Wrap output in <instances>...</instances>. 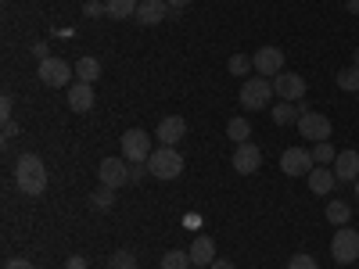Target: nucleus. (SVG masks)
<instances>
[{
	"instance_id": "nucleus-1",
	"label": "nucleus",
	"mask_w": 359,
	"mask_h": 269,
	"mask_svg": "<svg viewBox=\"0 0 359 269\" xmlns=\"http://www.w3.org/2000/svg\"><path fill=\"white\" fill-rule=\"evenodd\" d=\"M15 184L25 198H40L47 191V165L40 155H22L15 162Z\"/></svg>"
},
{
	"instance_id": "nucleus-2",
	"label": "nucleus",
	"mask_w": 359,
	"mask_h": 269,
	"mask_svg": "<svg viewBox=\"0 0 359 269\" xmlns=\"http://www.w3.org/2000/svg\"><path fill=\"white\" fill-rule=\"evenodd\" d=\"M147 169H151L155 179H176L184 172V155L176 147H155L151 158H147Z\"/></svg>"
},
{
	"instance_id": "nucleus-3",
	"label": "nucleus",
	"mask_w": 359,
	"mask_h": 269,
	"mask_svg": "<svg viewBox=\"0 0 359 269\" xmlns=\"http://www.w3.org/2000/svg\"><path fill=\"white\" fill-rule=\"evenodd\" d=\"M269 97H273V79H266V76H248L245 83H241V108H252V111H259V108H269Z\"/></svg>"
},
{
	"instance_id": "nucleus-4",
	"label": "nucleus",
	"mask_w": 359,
	"mask_h": 269,
	"mask_svg": "<svg viewBox=\"0 0 359 269\" xmlns=\"http://www.w3.org/2000/svg\"><path fill=\"white\" fill-rule=\"evenodd\" d=\"M72 72H76V69H72L69 62H62V57H47V62H40V72H36V76H40V83L50 86V90H62V86L69 90V86H72Z\"/></svg>"
},
{
	"instance_id": "nucleus-5",
	"label": "nucleus",
	"mask_w": 359,
	"mask_h": 269,
	"mask_svg": "<svg viewBox=\"0 0 359 269\" xmlns=\"http://www.w3.org/2000/svg\"><path fill=\"white\" fill-rule=\"evenodd\" d=\"M331 255L338 265H348V262H359V233L352 226H341L331 241Z\"/></svg>"
},
{
	"instance_id": "nucleus-6",
	"label": "nucleus",
	"mask_w": 359,
	"mask_h": 269,
	"mask_svg": "<svg viewBox=\"0 0 359 269\" xmlns=\"http://www.w3.org/2000/svg\"><path fill=\"white\" fill-rule=\"evenodd\" d=\"M151 137H147L144 130H126L123 133V158L130 162V165H137V162H147L151 158Z\"/></svg>"
},
{
	"instance_id": "nucleus-7",
	"label": "nucleus",
	"mask_w": 359,
	"mask_h": 269,
	"mask_svg": "<svg viewBox=\"0 0 359 269\" xmlns=\"http://www.w3.org/2000/svg\"><path fill=\"white\" fill-rule=\"evenodd\" d=\"M255 62V76H266V79H277L284 72V50L280 47H259L252 54Z\"/></svg>"
},
{
	"instance_id": "nucleus-8",
	"label": "nucleus",
	"mask_w": 359,
	"mask_h": 269,
	"mask_svg": "<svg viewBox=\"0 0 359 269\" xmlns=\"http://www.w3.org/2000/svg\"><path fill=\"white\" fill-rule=\"evenodd\" d=\"M280 169H284L287 176H309V172L316 169L313 151H309V147H287V151L280 155Z\"/></svg>"
},
{
	"instance_id": "nucleus-9",
	"label": "nucleus",
	"mask_w": 359,
	"mask_h": 269,
	"mask_svg": "<svg viewBox=\"0 0 359 269\" xmlns=\"http://www.w3.org/2000/svg\"><path fill=\"white\" fill-rule=\"evenodd\" d=\"M130 162L126 158H104L101 165H97V176H101V184L104 187H111V191H118L123 184H130Z\"/></svg>"
},
{
	"instance_id": "nucleus-10",
	"label": "nucleus",
	"mask_w": 359,
	"mask_h": 269,
	"mask_svg": "<svg viewBox=\"0 0 359 269\" xmlns=\"http://www.w3.org/2000/svg\"><path fill=\"white\" fill-rule=\"evenodd\" d=\"M298 133L309 137L313 144H323L327 137H331V118H327V115H316V111H306L302 118H298Z\"/></svg>"
},
{
	"instance_id": "nucleus-11",
	"label": "nucleus",
	"mask_w": 359,
	"mask_h": 269,
	"mask_svg": "<svg viewBox=\"0 0 359 269\" xmlns=\"http://www.w3.org/2000/svg\"><path fill=\"white\" fill-rule=\"evenodd\" d=\"M273 94L280 101H302L306 97V79L298 76V72H280L273 79Z\"/></svg>"
},
{
	"instance_id": "nucleus-12",
	"label": "nucleus",
	"mask_w": 359,
	"mask_h": 269,
	"mask_svg": "<svg viewBox=\"0 0 359 269\" xmlns=\"http://www.w3.org/2000/svg\"><path fill=\"white\" fill-rule=\"evenodd\" d=\"M259 165H262V151L252 144V140H245V144H237V151H233V169L241 172V176H252V172H259Z\"/></svg>"
},
{
	"instance_id": "nucleus-13",
	"label": "nucleus",
	"mask_w": 359,
	"mask_h": 269,
	"mask_svg": "<svg viewBox=\"0 0 359 269\" xmlns=\"http://www.w3.org/2000/svg\"><path fill=\"white\" fill-rule=\"evenodd\" d=\"M184 133H187V123L180 115H165L162 123H158V130H155V137H158L162 147H176L180 140H184Z\"/></svg>"
},
{
	"instance_id": "nucleus-14",
	"label": "nucleus",
	"mask_w": 359,
	"mask_h": 269,
	"mask_svg": "<svg viewBox=\"0 0 359 269\" xmlns=\"http://www.w3.org/2000/svg\"><path fill=\"white\" fill-rule=\"evenodd\" d=\"M334 176H338V184H355L359 179V155L355 151H338Z\"/></svg>"
},
{
	"instance_id": "nucleus-15",
	"label": "nucleus",
	"mask_w": 359,
	"mask_h": 269,
	"mask_svg": "<svg viewBox=\"0 0 359 269\" xmlns=\"http://www.w3.org/2000/svg\"><path fill=\"white\" fill-rule=\"evenodd\" d=\"M172 8L165 4V0H140V8H137V22L140 25H158V22H165V15H169Z\"/></svg>"
},
{
	"instance_id": "nucleus-16",
	"label": "nucleus",
	"mask_w": 359,
	"mask_h": 269,
	"mask_svg": "<svg viewBox=\"0 0 359 269\" xmlns=\"http://www.w3.org/2000/svg\"><path fill=\"white\" fill-rule=\"evenodd\" d=\"M69 108H72V111H79V115L94 108V86L76 79V83L69 86Z\"/></svg>"
},
{
	"instance_id": "nucleus-17",
	"label": "nucleus",
	"mask_w": 359,
	"mask_h": 269,
	"mask_svg": "<svg viewBox=\"0 0 359 269\" xmlns=\"http://www.w3.org/2000/svg\"><path fill=\"white\" fill-rule=\"evenodd\" d=\"M187 251H191V265H212L216 262V241L212 237H194V244Z\"/></svg>"
},
{
	"instance_id": "nucleus-18",
	"label": "nucleus",
	"mask_w": 359,
	"mask_h": 269,
	"mask_svg": "<svg viewBox=\"0 0 359 269\" xmlns=\"http://www.w3.org/2000/svg\"><path fill=\"white\" fill-rule=\"evenodd\" d=\"M334 187H338V176H334V169L316 165V169L309 172V191H313V194H331Z\"/></svg>"
},
{
	"instance_id": "nucleus-19",
	"label": "nucleus",
	"mask_w": 359,
	"mask_h": 269,
	"mask_svg": "<svg viewBox=\"0 0 359 269\" xmlns=\"http://www.w3.org/2000/svg\"><path fill=\"white\" fill-rule=\"evenodd\" d=\"M269 115H273V123H277V126H291V123L298 126V118L306 115V108L298 104V101H280L277 108H269Z\"/></svg>"
},
{
	"instance_id": "nucleus-20",
	"label": "nucleus",
	"mask_w": 359,
	"mask_h": 269,
	"mask_svg": "<svg viewBox=\"0 0 359 269\" xmlns=\"http://www.w3.org/2000/svg\"><path fill=\"white\" fill-rule=\"evenodd\" d=\"M137 8H140V0H104V15L115 18V22L137 18Z\"/></svg>"
},
{
	"instance_id": "nucleus-21",
	"label": "nucleus",
	"mask_w": 359,
	"mask_h": 269,
	"mask_svg": "<svg viewBox=\"0 0 359 269\" xmlns=\"http://www.w3.org/2000/svg\"><path fill=\"white\" fill-rule=\"evenodd\" d=\"M97 76H101V62H97V57H79V62H76V79H79V83L94 86Z\"/></svg>"
},
{
	"instance_id": "nucleus-22",
	"label": "nucleus",
	"mask_w": 359,
	"mask_h": 269,
	"mask_svg": "<svg viewBox=\"0 0 359 269\" xmlns=\"http://www.w3.org/2000/svg\"><path fill=\"white\" fill-rule=\"evenodd\" d=\"M162 269H191V251L187 248H172L162 255Z\"/></svg>"
},
{
	"instance_id": "nucleus-23",
	"label": "nucleus",
	"mask_w": 359,
	"mask_h": 269,
	"mask_svg": "<svg viewBox=\"0 0 359 269\" xmlns=\"http://www.w3.org/2000/svg\"><path fill=\"white\" fill-rule=\"evenodd\" d=\"M226 137H230L233 144H245V140L252 137V126H248V118H230V123H226Z\"/></svg>"
},
{
	"instance_id": "nucleus-24",
	"label": "nucleus",
	"mask_w": 359,
	"mask_h": 269,
	"mask_svg": "<svg viewBox=\"0 0 359 269\" xmlns=\"http://www.w3.org/2000/svg\"><path fill=\"white\" fill-rule=\"evenodd\" d=\"M327 219H331L334 226L348 223V219H352V208H348V201H331V205H327Z\"/></svg>"
},
{
	"instance_id": "nucleus-25",
	"label": "nucleus",
	"mask_w": 359,
	"mask_h": 269,
	"mask_svg": "<svg viewBox=\"0 0 359 269\" xmlns=\"http://www.w3.org/2000/svg\"><path fill=\"white\" fill-rule=\"evenodd\" d=\"M108 269H137V251H126V248L111 251V258H108Z\"/></svg>"
},
{
	"instance_id": "nucleus-26",
	"label": "nucleus",
	"mask_w": 359,
	"mask_h": 269,
	"mask_svg": "<svg viewBox=\"0 0 359 269\" xmlns=\"http://www.w3.org/2000/svg\"><path fill=\"white\" fill-rule=\"evenodd\" d=\"M334 158H338V151L331 147V140L313 144V162H316V165H334Z\"/></svg>"
},
{
	"instance_id": "nucleus-27",
	"label": "nucleus",
	"mask_w": 359,
	"mask_h": 269,
	"mask_svg": "<svg viewBox=\"0 0 359 269\" xmlns=\"http://www.w3.org/2000/svg\"><path fill=\"white\" fill-rule=\"evenodd\" d=\"M226 69H230L233 76H252V72H255V62H252V54H233Z\"/></svg>"
},
{
	"instance_id": "nucleus-28",
	"label": "nucleus",
	"mask_w": 359,
	"mask_h": 269,
	"mask_svg": "<svg viewBox=\"0 0 359 269\" xmlns=\"http://www.w3.org/2000/svg\"><path fill=\"white\" fill-rule=\"evenodd\" d=\"M90 205H94L97 212H104V208H111V205H115V191L101 184V187H97L94 194H90Z\"/></svg>"
},
{
	"instance_id": "nucleus-29",
	"label": "nucleus",
	"mask_w": 359,
	"mask_h": 269,
	"mask_svg": "<svg viewBox=\"0 0 359 269\" xmlns=\"http://www.w3.org/2000/svg\"><path fill=\"white\" fill-rule=\"evenodd\" d=\"M338 90H348V94H359V69H341L338 72Z\"/></svg>"
},
{
	"instance_id": "nucleus-30",
	"label": "nucleus",
	"mask_w": 359,
	"mask_h": 269,
	"mask_svg": "<svg viewBox=\"0 0 359 269\" xmlns=\"http://www.w3.org/2000/svg\"><path fill=\"white\" fill-rule=\"evenodd\" d=\"M287 269H320V265H316V258H313V255H306V251H302V255H294V258L287 262Z\"/></svg>"
},
{
	"instance_id": "nucleus-31",
	"label": "nucleus",
	"mask_w": 359,
	"mask_h": 269,
	"mask_svg": "<svg viewBox=\"0 0 359 269\" xmlns=\"http://www.w3.org/2000/svg\"><path fill=\"white\" fill-rule=\"evenodd\" d=\"M11 115H15V101H11V94H4V97H0V118L11 123Z\"/></svg>"
},
{
	"instance_id": "nucleus-32",
	"label": "nucleus",
	"mask_w": 359,
	"mask_h": 269,
	"mask_svg": "<svg viewBox=\"0 0 359 269\" xmlns=\"http://www.w3.org/2000/svg\"><path fill=\"white\" fill-rule=\"evenodd\" d=\"M144 176H151V169H147V162H137V165L130 169V184H140Z\"/></svg>"
},
{
	"instance_id": "nucleus-33",
	"label": "nucleus",
	"mask_w": 359,
	"mask_h": 269,
	"mask_svg": "<svg viewBox=\"0 0 359 269\" xmlns=\"http://www.w3.org/2000/svg\"><path fill=\"white\" fill-rule=\"evenodd\" d=\"M83 15H86V18H97V15H104V4H101V0H86Z\"/></svg>"
},
{
	"instance_id": "nucleus-34",
	"label": "nucleus",
	"mask_w": 359,
	"mask_h": 269,
	"mask_svg": "<svg viewBox=\"0 0 359 269\" xmlns=\"http://www.w3.org/2000/svg\"><path fill=\"white\" fill-rule=\"evenodd\" d=\"M4 269H36V265L29 262V258H8V262H4Z\"/></svg>"
},
{
	"instance_id": "nucleus-35",
	"label": "nucleus",
	"mask_w": 359,
	"mask_h": 269,
	"mask_svg": "<svg viewBox=\"0 0 359 269\" xmlns=\"http://www.w3.org/2000/svg\"><path fill=\"white\" fill-rule=\"evenodd\" d=\"M18 137V126H15V118H11V123H4V137H0V140H4V144H11Z\"/></svg>"
},
{
	"instance_id": "nucleus-36",
	"label": "nucleus",
	"mask_w": 359,
	"mask_h": 269,
	"mask_svg": "<svg viewBox=\"0 0 359 269\" xmlns=\"http://www.w3.org/2000/svg\"><path fill=\"white\" fill-rule=\"evenodd\" d=\"M33 57H36V62H47V57H50L47 43H33Z\"/></svg>"
},
{
	"instance_id": "nucleus-37",
	"label": "nucleus",
	"mask_w": 359,
	"mask_h": 269,
	"mask_svg": "<svg viewBox=\"0 0 359 269\" xmlns=\"http://www.w3.org/2000/svg\"><path fill=\"white\" fill-rule=\"evenodd\" d=\"M65 269H86V258H83V255H72V258L65 262Z\"/></svg>"
},
{
	"instance_id": "nucleus-38",
	"label": "nucleus",
	"mask_w": 359,
	"mask_h": 269,
	"mask_svg": "<svg viewBox=\"0 0 359 269\" xmlns=\"http://www.w3.org/2000/svg\"><path fill=\"white\" fill-rule=\"evenodd\" d=\"M208 269H233V262H230V258H216V262L208 265Z\"/></svg>"
},
{
	"instance_id": "nucleus-39",
	"label": "nucleus",
	"mask_w": 359,
	"mask_h": 269,
	"mask_svg": "<svg viewBox=\"0 0 359 269\" xmlns=\"http://www.w3.org/2000/svg\"><path fill=\"white\" fill-rule=\"evenodd\" d=\"M165 4H169L172 11H180V8H187V4H191V0H165Z\"/></svg>"
},
{
	"instance_id": "nucleus-40",
	"label": "nucleus",
	"mask_w": 359,
	"mask_h": 269,
	"mask_svg": "<svg viewBox=\"0 0 359 269\" xmlns=\"http://www.w3.org/2000/svg\"><path fill=\"white\" fill-rule=\"evenodd\" d=\"M345 11H348V15H359V0H348V4H345Z\"/></svg>"
},
{
	"instance_id": "nucleus-41",
	"label": "nucleus",
	"mask_w": 359,
	"mask_h": 269,
	"mask_svg": "<svg viewBox=\"0 0 359 269\" xmlns=\"http://www.w3.org/2000/svg\"><path fill=\"white\" fill-rule=\"evenodd\" d=\"M355 69H359V47H355Z\"/></svg>"
},
{
	"instance_id": "nucleus-42",
	"label": "nucleus",
	"mask_w": 359,
	"mask_h": 269,
	"mask_svg": "<svg viewBox=\"0 0 359 269\" xmlns=\"http://www.w3.org/2000/svg\"><path fill=\"white\" fill-rule=\"evenodd\" d=\"M355 198H359V179H355Z\"/></svg>"
},
{
	"instance_id": "nucleus-43",
	"label": "nucleus",
	"mask_w": 359,
	"mask_h": 269,
	"mask_svg": "<svg viewBox=\"0 0 359 269\" xmlns=\"http://www.w3.org/2000/svg\"><path fill=\"white\" fill-rule=\"evenodd\" d=\"M191 269H201V265H191Z\"/></svg>"
}]
</instances>
